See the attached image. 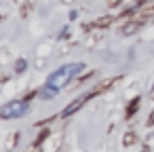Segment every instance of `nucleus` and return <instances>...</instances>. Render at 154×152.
Here are the masks:
<instances>
[{"instance_id": "nucleus-1", "label": "nucleus", "mask_w": 154, "mask_h": 152, "mask_svg": "<svg viewBox=\"0 0 154 152\" xmlns=\"http://www.w3.org/2000/svg\"><path fill=\"white\" fill-rule=\"evenodd\" d=\"M80 70H82V66H80V64L59 68V70H57L55 74H51V78H49V87H51V91H57L61 85L70 82V80H72V76H74V74H78ZM49 87H47V89H49Z\"/></svg>"}, {"instance_id": "nucleus-2", "label": "nucleus", "mask_w": 154, "mask_h": 152, "mask_svg": "<svg viewBox=\"0 0 154 152\" xmlns=\"http://www.w3.org/2000/svg\"><path fill=\"white\" fill-rule=\"evenodd\" d=\"M26 110H28V104L26 101H11V104H7V106L0 108V116H2V118H17Z\"/></svg>"}, {"instance_id": "nucleus-3", "label": "nucleus", "mask_w": 154, "mask_h": 152, "mask_svg": "<svg viewBox=\"0 0 154 152\" xmlns=\"http://www.w3.org/2000/svg\"><path fill=\"white\" fill-rule=\"evenodd\" d=\"M82 104H85V97H78V99H76L74 104H70V106H68V108L63 110V116H70V114H74V112H76V110H78V108L82 106Z\"/></svg>"}, {"instance_id": "nucleus-4", "label": "nucleus", "mask_w": 154, "mask_h": 152, "mask_svg": "<svg viewBox=\"0 0 154 152\" xmlns=\"http://www.w3.org/2000/svg\"><path fill=\"white\" fill-rule=\"evenodd\" d=\"M152 95H154V93H152Z\"/></svg>"}]
</instances>
